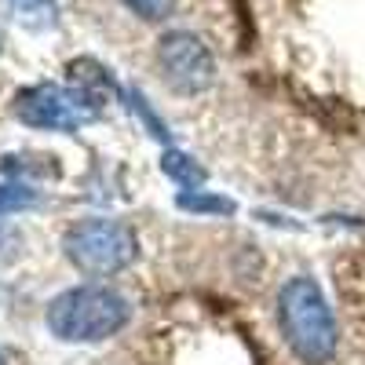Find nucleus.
<instances>
[{
	"label": "nucleus",
	"mask_w": 365,
	"mask_h": 365,
	"mask_svg": "<svg viewBox=\"0 0 365 365\" xmlns=\"http://www.w3.org/2000/svg\"><path fill=\"white\" fill-rule=\"evenodd\" d=\"M278 322L292 354L307 365H325L336 354V318L314 278H292L278 292Z\"/></svg>",
	"instance_id": "obj_1"
},
{
	"label": "nucleus",
	"mask_w": 365,
	"mask_h": 365,
	"mask_svg": "<svg viewBox=\"0 0 365 365\" xmlns=\"http://www.w3.org/2000/svg\"><path fill=\"white\" fill-rule=\"evenodd\" d=\"M132 318L128 299L106 289V285H81L66 289L51 299L48 307V329L66 344H96L120 332Z\"/></svg>",
	"instance_id": "obj_2"
},
{
	"label": "nucleus",
	"mask_w": 365,
	"mask_h": 365,
	"mask_svg": "<svg viewBox=\"0 0 365 365\" xmlns=\"http://www.w3.org/2000/svg\"><path fill=\"white\" fill-rule=\"evenodd\" d=\"M63 245L70 263L91 278H110L135 259V234L117 220H81Z\"/></svg>",
	"instance_id": "obj_3"
},
{
	"label": "nucleus",
	"mask_w": 365,
	"mask_h": 365,
	"mask_svg": "<svg viewBox=\"0 0 365 365\" xmlns=\"http://www.w3.org/2000/svg\"><path fill=\"white\" fill-rule=\"evenodd\" d=\"M11 110L22 125L44 128V132H77L96 117V110H91L73 88L66 91L58 84H34V88L19 91Z\"/></svg>",
	"instance_id": "obj_4"
},
{
	"label": "nucleus",
	"mask_w": 365,
	"mask_h": 365,
	"mask_svg": "<svg viewBox=\"0 0 365 365\" xmlns=\"http://www.w3.org/2000/svg\"><path fill=\"white\" fill-rule=\"evenodd\" d=\"M158 58H161V70L168 77V84L182 96H197L212 84L216 77V63H212V51L205 48L201 37L187 34V29H175V34L161 37L158 44Z\"/></svg>",
	"instance_id": "obj_5"
},
{
	"label": "nucleus",
	"mask_w": 365,
	"mask_h": 365,
	"mask_svg": "<svg viewBox=\"0 0 365 365\" xmlns=\"http://www.w3.org/2000/svg\"><path fill=\"white\" fill-rule=\"evenodd\" d=\"M66 73H70V88H73L96 113L117 96L113 77L106 73L103 63H96V58H73V63L66 66Z\"/></svg>",
	"instance_id": "obj_6"
},
{
	"label": "nucleus",
	"mask_w": 365,
	"mask_h": 365,
	"mask_svg": "<svg viewBox=\"0 0 365 365\" xmlns=\"http://www.w3.org/2000/svg\"><path fill=\"white\" fill-rule=\"evenodd\" d=\"M161 172L168 179H175L179 187H187V190H197L205 182V168L194 158L182 154V150H165V154H161Z\"/></svg>",
	"instance_id": "obj_7"
},
{
	"label": "nucleus",
	"mask_w": 365,
	"mask_h": 365,
	"mask_svg": "<svg viewBox=\"0 0 365 365\" xmlns=\"http://www.w3.org/2000/svg\"><path fill=\"white\" fill-rule=\"evenodd\" d=\"M175 205L187 208V212H216V216H230V212H234V201L230 197H212V194H201V190L179 194Z\"/></svg>",
	"instance_id": "obj_8"
},
{
	"label": "nucleus",
	"mask_w": 365,
	"mask_h": 365,
	"mask_svg": "<svg viewBox=\"0 0 365 365\" xmlns=\"http://www.w3.org/2000/svg\"><path fill=\"white\" fill-rule=\"evenodd\" d=\"M125 4L146 22H161L175 11V0H125Z\"/></svg>",
	"instance_id": "obj_9"
},
{
	"label": "nucleus",
	"mask_w": 365,
	"mask_h": 365,
	"mask_svg": "<svg viewBox=\"0 0 365 365\" xmlns=\"http://www.w3.org/2000/svg\"><path fill=\"white\" fill-rule=\"evenodd\" d=\"M34 205V194L22 190V187H0V212H11V208H26Z\"/></svg>",
	"instance_id": "obj_10"
},
{
	"label": "nucleus",
	"mask_w": 365,
	"mask_h": 365,
	"mask_svg": "<svg viewBox=\"0 0 365 365\" xmlns=\"http://www.w3.org/2000/svg\"><path fill=\"white\" fill-rule=\"evenodd\" d=\"M11 4H19V8H26V11H29V8H41L44 0H11Z\"/></svg>",
	"instance_id": "obj_11"
},
{
	"label": "nucleus",
	"mask_w": 365,
	"mask_h": 365,
	"mask_svg": "<svg viewBox=\"0 0 365 365\" xmlns=\"http://www.w3.org/2000/svg\"><path fill=\"white\" fill-rule=\"evenodd\" d=\"M0 365H4V354H0Z\"/></svg>",
	"instance_id": "obj_12"
}]
</instances>
